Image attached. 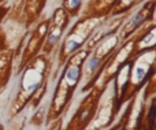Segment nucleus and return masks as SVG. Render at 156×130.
I'll use <instances>...</instances> for the list:
<instances>
[{"label": "nucleus", "instance_id": "1", "mask_svg": "<svg viewBox=\"0 0 156 130\" xmlns=\"http://www.w3.org/2000/svg\"><path fill=\"white\" fill-rule=\"evenodd\" d=\"M88 55L89 49H80L76 54L71 55L60 67L58 82L55 85L51 101H49L48 108H47V126L51 122L56 121L58 118L63 117L69 110L78 86L82 82V66Z\"/></svg>", "mask_w": 156, "mask_h": 130}, {"label": "nucleus", "instance_id": "2", "mask_svg": "<svg viewBox=\"0 0 156 130\" xmlns=\"http://www.w3.org/2000/svg\"><path fill=\"white\" fill-rule=\"evenodd\" d=\"M54 67V56L38 54L33 60H30L26 67L18 74V84L12 99L8 106V121L22 114L33 96L49 82V77Z\"/></svg>", "mask_w": 156, "mask_h": 130}, {"label": "nucleus", "instance_id": "3", "mask_svg": "<svg viewBox=\"0 0 156 130\" xmlns=\"http://www.w3.org/2000/svg\"><path fill=\"white\" fill-rule=\"evenodd\" d=\"M154 74H156V51L137 55L119 71L111 81L116 95V108L119 112L123 104L140 95L144 85Z\"/></svg>", "mask_w": 156, "mask_h": 130}, {"label": "nucleus", "instance_id": "4", "mask_svg": "<svg viewBox=\"0 0 156 130\" xmlns=\"http://www.w3.org/2000/svg\"><path fill=\"white\" fill-rule=\"evenodd\" d=\"M100 19L88 18V16L78 15L71 26L67 27L65 36L62 37L59 45L56 48V65L52 67V74H58L63 63L77 51L85 48L89 37L92 36L93 30L96 29ZM51 74V76H52Z\"/></svg>", "mask_w": 156, "mask_h": 130}, {"label": "nucleus", "instance_id": "5", "mask_svg": "<svg viewBox=\"0 0 156 130\" xmlns=\"http://www.w3.org/2000/svg\"><path fill=\"white\" fill-rule=\"evenodd\" d=\"M119 44H121L119 36H118V33H115V34L100 41L97 45H94L89 51V55L86 56L83 66H82L83 84H82V88H81V92L82 93H86L89 89H92L97 84L105 63L110 59L111 54L118 48Z\"/></svg>", "mask_w": 156, "mask_h": 130}, {"label": "nucleus", "instance_id": "6", "mask_svg": "<svg viewBox=\"0 0 156 130\" xmlns=\"http://www.w3.org/2000/svg\"><path fill=\"white\" fill-rule=\"evenodd\" d=\"M47 26H48V16L43 15L37 23L27 29L21 43L14 49V76L15 77L26 67L30 60L41 54L47 34Z\"/></svg>", "mask_w": 156, "mask_h": 130}, {"label": "nucleus", "instance_id": "7", "mask_svg": "<svg viewBox=\"0 0 156 130\" xmlns=\"http://www.w3.org/2000/svg\"><path fill=\"white\" fill-rule=\"evenodd\" d=\"M105 88L103 86L99 81L92 89H89L86 93H83V97L81 103L78 104L74 114L66 123L63 130H85L89 128L92 121L94 119L97 112V107H99L100 99H101L103 93H104Z\"/></svg>", "mask_w": 156, "mask_h": 130}, {"label": "nucleus", "instance_id": "8", "mask_svg": "<svg viewBox=\"0 0 156 130\" xmlns=\"http://www.w3.org/2000/svg\"><path fill=\"white\" fill-rule=\"evenodd\" d=\"M155 10H156V0H144L141 4L129 11L125 18L123 23L118 30L119 41H125L132 37L137 30H140L147 23L155 21Z\"/></svg>", "mask_w": 156, "mask_h": 130}, {"label": "nucleus", "instance_id": "9", "mask_svg": "<svg viewBox=\"0 0 156 130\" xmlns=\"http://www.w3.org/2000/svg\"><path fill=\"white\" fill-rule=\"evenodd\" d=\"M71 19L60 5L54 8L52 14L48 16V26H47V34L44 40V45L41 54L54 56L56 48L59 45L62 37L65 36L67 27L70 26Z\"/></svg>", "mask_w": 156, "mask_h": 130}, {"label": "nucleus", "instance_id": "10", "mask_svg": "<svg viewBox=\"0 0 156 130\" xmlns=\"http://www.w3.org/2000/svg\"><path fill=\"white\" fill-rule=\"evenodd\" d=\"M132 41V59L136 58L137 55L144 54V52L156 51V23L149 22L145 26H143L140 30L134 33L130 37Z\"/></svg>", "mask_w": 156, "mask_h": 130}, {"label": "nucleus", "instance_id": "11", "mask_svg": "<svg viewBox=\"0 0 156 130\" xmlns=\"http://www.w3.org/2000/svg\"><path fill=\"white\" fill-rule=\"evenodd\" d=\"M126 15H127V12L122 14V15H114V16L108 15V16H105V18H101L100 22L97 23L96 29H94L93 33H92V36L89 37L85 48L90 51V49L93 48L94 45H97L100 41H103L104 38L118 33L119 27H121V25L123 23Z\"/></svg>", "mask_w": 156, "mask_h": 130}, {"label": "nucleus", "instance_id": "12", "mask_svg": "<svg viewBox=\"0 0 156 130\" xmlns=\"http://www.w3.org/2000/svg\"><path fill=\"white\" fill-rule=\"evenodd\" d=\"M155 115H156V96L154 95L148 100L141 99L136 122L129 130H155Z\"/></svg>", "mask_w": 156, "mask_h": 130}, {"label": "nucleus", "instance_id": "13", "mask_svg": "<svg viewBox=\"0 0 156 130\" xmlns=\"http://www.w3.org/2000/svg\"><path fill=\"white\" fill-rule=\"evenodd\" d=\"M118 0H85L80 15L88 18L101 19L112 12Z\"/></svg>", "mask_w": 156, "mask_h": 130}, {"label": "nucleus", "instance_id": "14", "mask_svg": "<svg viewBox=\"0 0 156 130\" xmlns=\"http://www.w3.org/2000/svg\"><path fill=\"white\" fill-rule=\"evenodd\" d=\"M48 0H23V15L27 29L41 19Z\"/></svg>", "mask_w": 156, "mask_h": 130}, {"label": "nucleus", "instance_id": "15", "mask_svg": "<svg viewBox=\"0 0 156 130\" xmlns=\"http://www.w3.org/2000/svg\"><path fill=\"white\" fill-rule=\"evenodd\" d=\"M14 76V51L0 52V93L7 89Z\"/></svg>", "mask_w": 156, "mask_h": 130}, {"label": "nucleus", "instance_id": "16", "mask_svg": "<svg viewBox=\"0 0 156 130\" xmlns=\"http://www.w3.org/2000/svg\"><path fill=\"white\" fill-rule=\"evenodd\" d=\"M137 97H134V99H132V100L127 101L126 108H125V111L121 114L119 119L116 121L111 128H108L107 130H129L130 129V123H132V117H133V112H134L136 100H137Z\"/></svg>", "mask_w": 156, "mask_h": 130}, {"label": "nucleus", "instance_id": "17", "mask_svg": "<svg viewBox=\"0 0 156 130\" xmlns=\"http://www.w3.org/2000/svg\"><path fill=\"white\" fill-rule=\"evenodd\" d=\"M85 0H60V7L67 12L70 19H76L81 12Z\"/></svg>", "mask_w": 156, "mask_h": 130}, {"label": "nucleus", "instance_id": "18", "mask_svg": "<svg viewBox=\"0 0 156 130\" xmlns=\"http://www.w3.org/2000/svg\"><path fill=\"white\" fill-rule=\"evenodd\" d=\"M144 0H118L114 7L112 12L110 15H122V14H126L129 11H132L134 7H137L138 4H141Z\"/></svg>", "mask_w": 156, "mask_h": 130}, {"label": "nucleus", "instance_id": "19", "mask_svg": "<svg viewBox=\"0 0 156 130\" xmlns=\"http://www.w3.org/2000/svg\"><path fill=\"white\" fill-rule=\"evenodd\" d=\"M63 123H65L63 117H60V118H58L56 121H54V122L49 123L47 130H63Z\"/></svg>", "mask_w": 156, "mask_h": 130}, {"label": "nucleus", "instance_id": "20", "mask_svg": "<svg viewBox=\"0 0 156 130\" xmlns=\"http://www.w3.org/2000/svg\"><path fill=\"white\" fill-rule=\"evenodd\" d=\"M8 8H10V3H5V4L0 5V23H2V21L4 19L5 14L8 12Z\"/></svg>", "mask_w": 156, "mask_h": 130}, {"label": "nucleus", "instance_id": "21", "mask_svg": "<svg viewBox=\"0 0 156 130\" xmlns=\"http://www.w3.org/2000/svg\"><path fill=\"white\" fill-rule=\"evenodd\" d=\"M11 0H0V5L2 4H5V3H10Z\"/></svg>", "mask_w": 156, "mask_h": 130}, {"label": "nucleus", "instance_id": "22", "mask_svg": "<svg viewBox=\"0 0 156 130\" xmlns=\"http://www.w3.org/2000/svg\"><path fill=\"white\" fill-rule=\"evenodd\" d=\"M0 130H5V128H4V125H3L2 121H0Z\"/></svg>", "mask_w": 156, "mask_h": 130}, {"label": "nucleus", "instance_id": "23", "mask_svg": "<svg viewBox=\"0 0 156 130\" xmlns=\"http://www.w3.org/2000/svg\"><path fill=\"white\" fill-rule=\"evenodd\" d=\"M85 130H88V129H85Z\"/></svg>", "mask_w": 156, "mask_h": 130}]
</instances>
